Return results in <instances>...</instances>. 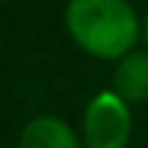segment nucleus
Returning <instances> with one entry per match:
<instances>
[{"label":"nucleus","instance_id":"f257e3e1","mask_svg":"<svg viewBox=\"0 0 148 148\" xmlns=\"http://www.w3.org/2000/svg\"><path fill=\"white\" fill-rule=\"evenodd\" d=\"M64 29L84 55L119 61L142 44V18L131 0H67Z\"/></svg>","mask_w":148,"mask_h":148},{"label":"nucleus","instance_id":"f03ea898","mask_svg":"<svg viewBox=\"0 0 148 148\" xmlns=\"http://www.w3.org/2000/svg\"><path fill=\"white\" fill-rule=\"evenodd\" d=\"M84 148H128L134 136V108L116 90H99L82 110Z\"/></svg>","mask_w":148,"mask_h":148},{"label":"nucleus","instance_id":"7ed1b4c3","mask_svg":"<svg viewBox=\"0 0 148 148\" xmlns=\"http://www.w3.org/2000/svg\"><path fill=\"white\" fill-rule=\"evenodd\" d=\"M18 148H84V142L82 134L64 116L38 113L23 125L18 136Z\"/></svg>","mask_w":148,"mask_h":148},{"label":"nucleus","instance_id":"20e7f679","mask_svg":"<svg viewBox=\"0 0 148 148\" xmlns=\"http://www.w3.org/2000/svg\"><path fill=\"white\" fill-rule=\"evenodd\" d=\"M110 90H116L131 108L148 102V49L136 47L119 61H113Z\"/></svg>","mask_w":148,"mask_h":148},{"label":"nucleus","instance_id":"39448f33","mask_svg":"<svg viewBox=\"0 0 148 148\" xmlns=\"http://www.w3.org/2000/svg\"><path fill=\"white\" fill-rule=\"evenodd\" d=\"M142 47L148 49V12H145V18H142Z\"/></svg>","mask_w":148,"mask_h":148},{"label":"nucleus","instance_id":"423d86ee","mask_svg":"<svg viewBox=\"0 0 148 148\" xmlns=\"http://www.w3.org/2000/svg\"><path fill=\"white\" fill-rule=\"evenodd\" d=\"M0 3H6V0H0Z\"/></svg>","mask_w":148,"mask_h":148}]
</instances>
